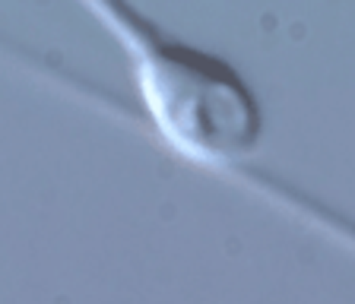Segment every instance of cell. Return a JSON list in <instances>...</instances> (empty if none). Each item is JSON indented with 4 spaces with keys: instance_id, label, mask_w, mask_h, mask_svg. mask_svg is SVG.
Here are the masks:
<instances>
[{
    "instance_id": "1",
    "label": "cell",
    "mask_w": 355,
    "mask_h": 304,
    "mask_svg": "<svg viewBox=\"0 0 355 304\" xmlns=\"http://www.w3.org/2000/svg\"><path fill=\"white\" fill-rule=\"evenodd\" d=\"M130 57L143 108L175 152L207 165L248 159L263 140V108L225 57L165 35L127 3H89Z\"/></svg>"
}]
</instances>
